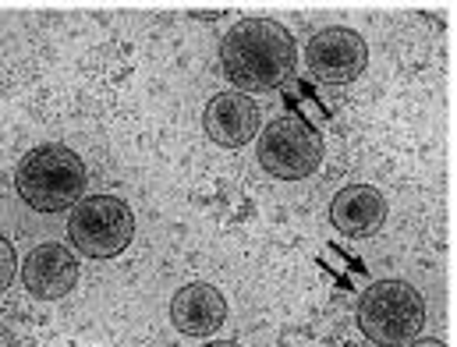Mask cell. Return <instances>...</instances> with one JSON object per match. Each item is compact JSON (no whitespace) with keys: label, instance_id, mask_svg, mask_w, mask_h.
I'll list each match as a JSON object with an SVG mask.
<instances>
[{"label":"cell","instance_id":"6da1fadb","mask_svg":"<svg viewBox=\"0 0 457 347\" xmlns=\"http://www.w3.org/2000/svg\"><path fill=\"white\" fill-rule=\"evenodd\" d=\"M298 64L295 36L273 18H241L220 39V68L237 93H270Z\"/></svg>","mask_w":457,"mask_h":347},{"label":"cell","instance_id":"7a4b0ae2","mask_svg":"<svg viewBox=\"0 0 457 347\" xmlns=\"http://www.w3.org/2000/svg\"><path fill=\"white\" fill-rule=\"evenodd\" d=\"M89 188L86 160L68 145H39L21 156L14 170V192L36 213H61L79 206Z\"/></svg>","mask_w":457,"mask_h":347},{"label":"cell","instance_id":"3957f363","mask_svg":"<svg viewBox=\"0 0 457 347\" xmlns=\"http://www.w3.org/2000/svg\"><path fill=\"white\" fill-rule=\"evenodd\" d=\"M426 326V302L408 280H376L358 298V330L376 347H404Z\"/></svg>","mask_w":457,"mask_h":347},{"label":"cell","instance_id":"277c9868","mask_svg":"<svg viewBox=\"0 0 457 347\" xmlns=\"http://www.w3.org/2000/svg\"><path fill=\"white\" fill-rule=\"evenodd\" d=\"M259 167L277 181L312 178L323 163V135L298 114H280L259 131Z\"/></svg>","mask_w":457,"mask_h":347},{"label":"cell","instance_id":"5b68a950","mask_svg":"<svg viewBox=\"0 0 457 347\" xmlns=\"http://www.w3.org/2000/svg\"><path fill=\"white\" fill-rule=\"evenodd\" d=\"M68 237L89 259H114L135 237V213L117 195H89L71 210Z\"/></svg>","mask_w":457,"mask_h":347},{"label":"cell","instance_id":"8992f818","mask_svg":"<svg viewBox=\"0 0 457 347\" xmlns=\"http://www.w3.org/2000/svg\"><path fill=\"white\" fill-rule=\"evenodd\" d=\"M365 64H369V43L347 25H330L323 32H316L305 46L309 75L327 86L354 82L365 71Z\"/></svg>","mask_w":457,"mask_h":347},{"label":"cell","instance_id":"52a82bcc","mask_svg":"<svg viewBox=\"0 0 457 347\" xmlns=\"http://www.w3.org/2000/svg\"><path fill=\"white\" fill-rule=\"evenodd\" d=\"M21 284L36 302H57L79 284V259L68 244H36L21 262Z\"/></svg>","mask_w":457,"mask_h":347},{"label":"cell","instance_id":"ba28073f","mask_svg":"<svg viewBox=\"0 0 457 347\" xmlns=\"http://www.w3.org/2000/svg\"><path fill=\"white\" fill-rule=\"evenodd\" d=\"M170 323L185 337H213L228 323V298L213 284H185L170 298Z\"/></svg>","mask_w":457,"mask_h":347},{"label":"cell","instance_id":"9c48e42d","mask_svg":"<svg viewBox=\"0 0 457 347\" xmlns=\"http://www.w3.org/2000/svg\"><path fill=\"white\" fill-rule=\"evenodd\" d=\"M203 128L210 142L241 149L259 135V103L245 93H217L203 111Z\"/></svg>","mask_w":457,"mask_h":347},{"label":"cell","instance_id":"30bf717a","mask_svg":"<svg viewBox=\"0 0 457 347\" xmlns=\"http://www.w3.org/2000/svg\"><path fill=\"white\" fill-rule=\"evenodd\" d=\"M330 220L344 237H372L386 224V199L372 185H347L330 202Z\"/></svg>","mask_w":457,"mask_h":347},{"label":"cell","instance_id":"8fae6325","mask_svg":"<svg viewBox=\"0 0 457 347\" xmlns=\"http://www.w3.org/2000/svg\"><path fill=\"white\" fill-rule=\"evenodd\" d=\"M14 277H18V255H14V244L0 234V294L11 287Z\"/></svg>","mask_w":457,"mask_h":347},{"label":"cell","instance_id":"7c38bea8","mask_svg":"<svg viewBox=\"0 0 457 347\" xmlns=\"http://www.w3.org/2000/svg\"><path fill=\"white\" fill-rule=\"evenodd\" d=\"M404 347H447V344H444V341H433V337H429V341H411V344H404Z\"/></svg>","mask_w":457,"mask_h":347},{"label":"cell","instance_id":"4fadbf2b","mask_svg":"<svg viewBox=\"0 0 457 347\" xmlns=\"http://www.w3.org/2000/svg\"><path fill=\"white\" fill-rule=\"evenodd\" d=\"M203 347H241V344H234V341H210V344H203Z\"/></svg>","mask_w":457,"mask_h":347}]
</instances>
